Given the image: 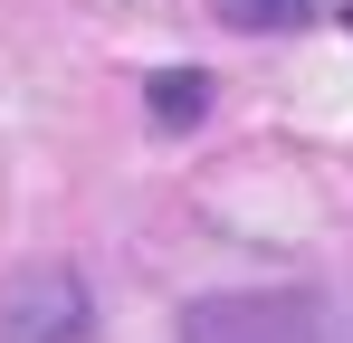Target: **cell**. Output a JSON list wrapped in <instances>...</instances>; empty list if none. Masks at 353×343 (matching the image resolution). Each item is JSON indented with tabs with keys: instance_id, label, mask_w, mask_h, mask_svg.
<instances>
[{
	"instance_id": "cell-1",
	"label": "cell",
	"mask_w": 353,
	"mask_h": 343,
	"mask_svg": "<svg viewBox=\"0 0 353 343\" xmlns=\"http://www.w3.org/2000/svg\"><path fill=\"white\" fill-rule=\"evenodd\" d=\"M96 334V286L67 258L10 267L0 277V343H86Z\"/></svg>"
},
{
	"instance_id": "cell-2",
	"label": "cell",
	"mask_w": 353,
	"mask_h": 343,
	"mask_svg": "<svg viewBox=\"0 0 353 343\" xmlns=\"http://www.w3.org/2000/svg\"><path fill=\"white\" fill-rule=\"evenodd\" d=\"M181 343H325V334L296 286H230V295L181 305Z\"/></svg>"
},
{
	"instance_id": "cell-3",
	"label": "cell",
	"mask_w": 353,
	"mask_h": 343,
	"mask_svg": "<svg viewBox=\"0 0 353 343\" xmlns=\"http://www.w3.org/2000/svg\"><path fill=\"white\" fill-rule=\"evenodd\" d=\"M143 105H153V124H172V134H191V124L210 114V76H201V67H163V76L143 86Z\"/></svg>"
},
{
	"instance_id": "cell-4",
	"label": "cell",
	"mask_w": 353,
	"mask_h": 343,
	"mask_svg": "<svg viewBox=\"0 0 353 343\" xmlns=\"http://www.w3.org/2000/svg\"><path fill=\"white\" fill-rule=\"evenodd\" d=\"M220 19H230L239 39H277V29H296V19H315L325 0H210Z\"/></svg>"
}]
</instances>
